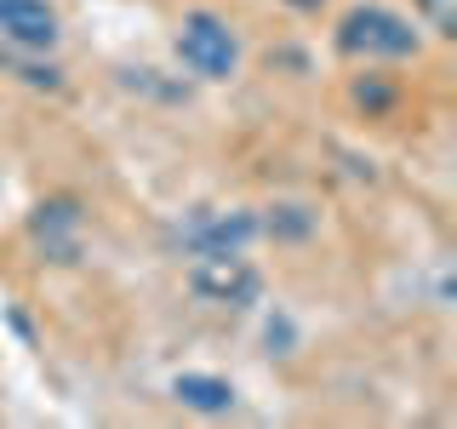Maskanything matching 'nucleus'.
<instances>
[{
    "label": "nucleus",
    "instance_id": "obj_6",
    "mask_svg": "<svg viewBox=\"0 0 457 429\" xmlns=\"http://www.w3.org/2000/svg\"><path fill=\"white\" fill-rule=\"evenodd\" d=\"M63 40V18L52 0H0V46L12 52H57Z\"/></svg>",
    "mask_w": 457,
    "mask_h": 429
},
{
    "label": "nucleus",
    "instance_id": "obj_9",
    "mask_svg": "<svg viewBox=\"0 0 457 429\" xmlns=\"http://www.w3.org/2000/svg\"><path fill=\"white\" fill-rule=\"evenodd\" d=\"M400 97H406V86L383 63H361V75L349 80V104H354V114H366V121H389L400 109Z\"/></svg>",
    "mask_w": 457,
    "mask_h": 429
},
{
    "label": "nucleus",
    "instance_id": "obj_1",
    "mask_svg": "<svg viewBox=\"0 0 457 429\" xmlns=\"http://www.w3.org/2000/svg\"><path fill=\"white\" fill-rule=\"evenodd\" d=\"M332 46L337 57H349V63H411V57L423 52V29L406 18V12L383 6V0H361V6H349L343 18L332 23Z\"/></svg>",
    "mask_w": 457,
    "mask_h": 429
},
{
    "label": "nucleus",
    "instance_id": "obj_5",
    "mask_svg": "<svg viewBox=\"0 0 457 429\" xmlns=\"http://www.w3.org/2000/svg\"><path fill=\"white\" fill-rule=\"evenodd\" d=\"M29 240L52 257V264H80V247H86V212L75 195H52L29 212Z\"/></svg>",
    "mask_w": 457,
    "mask_h": 429
},
{
    "label": "nucleus",
    "instance_id": "obj_7",
    "mask_svg": "<svg viewBox=\"0 0 457 429\" xmlns=\"http://www.w3.org/2000/svg\"><path fill=\"white\" fill-rule=\"evenodd\" d=\"M257 235H269L275 247H309L320 235V206L314 200H269L257 212Z\"/></svg>",
    "mask_w": 457,
    "mask_h": 429
},
{
    "label": "nucleus",
    "instance_id": "obj_4",
    "mask_svg": "<svg viewBox=\"0 0 457 429\" xmlns=\"http://www.w3.org/2000/svg\"><path fill=\"white\" fill-rule=\"evenodd\" d=\"M171 240L183 247V257L195 252H246L257 240V212L252 206H195L183 212Z\"/></svg>",
    "mask_w": 457,
    "mask_h": 429
},
{
    "label": "nucleus",
    "instance_id": "obj_11",
    "mask_svg": "<svg viewBox=\"0 0 457 429\" xmlns=\"http://www.w3.org/2000/svg\"><path fill=\"white\" fill-rule=\"evenodd\" d=\"M418 18H423V29H435L440 40H452L457 35V0H418Z\"/></svg>",
    "mask_w": 457,
    "mask_h": 429
},
{
    "label": "nucleus",
    "instance_id": "obj_8",
    "mask_svg": "<svg viewBox=\"0 0 457 429\" xmlns=\"http://www.w3.org/2000/svg\"><path fill=\"white\" fill-rule=\"evenodd\" d=\"M171 400L189 407V412H200V418H228L235 400H240V390L223 378V372H178V378H171Z\"/></svg>",
    "mask_w": 457,
    "mask_h": 429
},
{
    "label": "nucleus",
    "instance_id": "obj_3",
    "mask_svg": "<svg viewBox=\"0 0 457 429\" xmlns=\"http://www.w3.org/2000/svg\"><path fill=\"white\" fill-rule=\"evenodd\" d=\"M189 292L212 309H257L263 304V269L246 252H195Z\"/></svg>",
    "mask_w": 457,
    "mask_h": 429
},
{
    "label": "nucleus",
    "instance_id": "obj_2",
    "mask_svg": "<svg viewBox=\"0 0 457 429\" xmlns=\"http://www.w3.org/2000/svg\"><path fill=\"white\" fill-rule=\"evenodd\" d=\"M178 63L189 69L195 80H206V86H223V80H235L240 75V35H235V23L218 18V12H183V23H178Z\"/></svg>",
    "mask_w": 457,
    "mask_h": 429
},
{
    "label": "nucleus",
    "instance_id": "obj_10",
    "mask_svg": "<svg viewBox=\"0 0 457 429\" xmlns=\"http://www.w3.org/2000/svg\"><path fill=\"white\" fill-rule=\"evenodd\" d=\"M0 63L12 69V75L18 80H29V86H46V92H57V86H63V69L57 63H40V52H0Z\"/></svg>",
    "mask_w": 457,
    "mask_h": 429
}]
</instances>
